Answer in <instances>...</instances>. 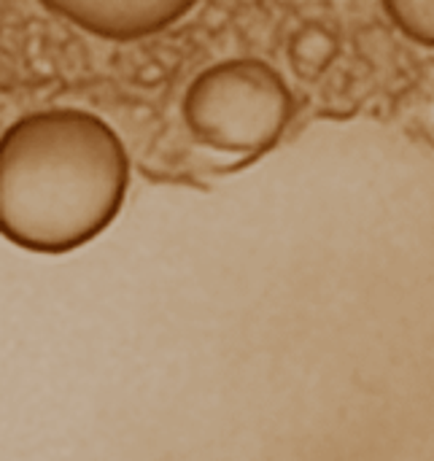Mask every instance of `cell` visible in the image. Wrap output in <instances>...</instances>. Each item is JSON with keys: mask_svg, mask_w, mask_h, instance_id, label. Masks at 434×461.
I'll return each mask as SVG.
<instances>
[{"mask_svg": "<svg viewBox=\"0 0 434 461\" xmlns=\"http://www.w3.org/2000/svg\"><path fill=\"white\" fill-rule=\"evenodd\" d=\"M130 157L119 132L84 108H43L0 138V232L46 257L100 238L122 213Z\"/></svg>", "mask_w": 434, "mask_h": 461, "instance_id": "6da1fadb", "label": "cell"}, {"mask_svg": "<svg viewBox=\"0 0 434 461\" xmlns=\"http://www.w3.org/2000/svg\"><path fill=\"white\" fill-rule=\"evenodd\" d=\"M181 116L200 146L251 162L284 138L294 116V95L270 62L232 57L194 76Z\"/></svg>", "mask_w": 434, "mask_h": 461, "instance_id": "7a4b0ae2", "label": "cell"}, {"mask_svg": "<svg viewBox=\"0 0 434 461\" xmlns=\"http://www.w3.org/2000/svg\"><path fill=\"white\" fill-rule=\"evenodd\" d=\"M38 3L95 38L130 43L173 27L200 0H38Z\"/></svg>", "mask_w": 434, "mask_h": 461, "instance_id": "3957f363", "label": "cell"}, {"mask_svg": "<svg viewBox=\"0 0 434 461\" xmlns=\"http://www.w3.org/2000/svg\"><path fill=\"white\" fill-rule=\"evenodd\" d=\"M381 5L402 35L434 49V0H381Z\"/></svg>", "mask_w": 434, "mask_h": 461, "instance_id": "277c9868", "label": "cell"}]
</instances>
